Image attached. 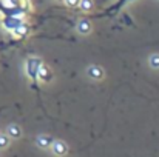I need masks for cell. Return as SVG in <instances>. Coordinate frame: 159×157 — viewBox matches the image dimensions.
I'll use <instances>...</instances> for the list:
<instances>
[{
	"label": "cell",
	"mask_w": 159,
	"mask_h": 157,
	"mask_svg": "<svg viewBox=\"0 0 159 157\" xmlns=\"http://www.w3.org/2000/svg\"><path fill=\"white\" fill-rule=\"evenodd\" d=\"M23 23V19L22 17H14V15H9V17H6L5 20H3V26H5V29H8V31H14L17 26H20Z\"/></svg>",
	"instance_id": "obj_2"
},
{
	"label": "cell",
	"mask_w": 159,
	"mask_h": 157,
	"mask_svg": "<svg viewBox=\"0 0 159 157\" xmlns=\"http://www.w3.org/2000/svg\"><path fill=\"white\" fill-rule=\"evenodd\" d=\"M51 151H53L54 156H65L66 153H68V145L63 142V140H56L51 143Z\"/></svg>",
	"instance_id": "obj_3"
},
{
	"label": "cell",
	"mask_w": 159,
	"mask_h": 157,
	"mask_svg": "<svg viewBox=\"0 0 159 157\" xmlns=\"http://www.w3.org/2000/svg\"><path fill=\"white\" fill-rule=\"evenodd\" d=\"M77 8H80L82 11H91L93 9V0H80Z\"/></svg>",
	"instance_id": "obj_10"
},
{
	"label": "cell",
	"mask_w": 159,
	"mask_h": 157,
	"mask_svg": "<svg viewBox=\"0 0 159 157\" xmlns=\"http://www.w3.org/2000/svg\"><path fill=\"white\" fill-rule=\"evenodd\" d=\"M36 142H37V145H39L40 148H48V146H51L53 139H51L50 136H39Z\"/></svg>",
	"instance_id": "obj_7"
},
{
	"label": "cell",
	"mask_w": 159,
	"mask_h": 157,
	"mask_svg": "<svg viewBox=\"0 0 159 157\" xmlns=\"http://www.w3.org/2000/svg\"><path fill=\"white\" fill-rule=\"evenodd\" d=\"M8 134H9V137L19 139V137L22 136V129H20V126H17V125H9V126H8Z\"/></svg>",
	"instance_id": "obj_9"
},
{
	"label": "cell",
	"mask_w": 159,
	"mask_h": 157,
	"mask_svg": "<svg viewBox=\"0 0 159 157\" xmlns=\"http://www.w3.org/2000/svg\"><path fill=\"white\" fill-rule=\"evenodd\" d=\"M40 65H42V63H40V60H39L37 57L28 59V60H26V74H28L30 79L37 80V71H39Z\"/></svg>",
	"instance_id": "obj_1"
},
{
	"label": "cell",
	"mask_w": 159,
	"mask_h": 157,
	"mask_svg": "<svg viewBox=\"0 0 159 157\" xmlns=\"http://www.w3.org/2000/svg\"><path fill=\"white\" fill-rule=\"evenodd\" d=\"M37 79L40 80V82H50L51 79H53V72H51V69L48 68V66H45V65H40V68H39V71H37Z\"/></svg>",
	"instance_id": "obj_4"
},
{
	"label": "cell",
	"mask_w": 159,
	"mask_h": 157,
	"mask_svg": "<svg viewBox=\"0 0 159 157\" xmlns=\"http://www.w3.org/2000/svg\"><path fill=\"white\" fill-rule=\"evenodd\" d=\"M12 33H14L17 37H25V36H28V33H30V28H28V25L23 22V23H22L20 26H17V28H16Z\"/></svg>",
	"instance_id": "obj_8"
},
{
	"label": "cell",
	"mask_w": 159,
	"mask_h": 157,
	"mask_svg": "<svg viewBox=\"0 0 159 157\" xmlns=\"http://www.w3.org/2000/svg\"><path fill=\"white\" fill-rule=\"evenodd\" d=\"M8 143H9V139H8V136H5V134H0V148H6V146H8Z\"/></svg>",
	"instance_id": "obj_12"
},
{
	"label": "cell",
	"mask_w": 159,
	"mask_h": 157,
	"mask_svg": "<svg viewBox=\"0 0 159 157\" xmlns=\"http://www.w3.org/2000/svg\"><path fill=\"white\" fill-rule=\"evenodd\" d=\"M87 74L91 77V79H94V80H101L102 77H104V69L101 68V66H90L88 69H87Z\"/></svg>",
	"instance_id": "obj_6"
},
{
	"label": "cell",
	"mask_w": 159,
	"mask_h": 157,
	"mask_svg": "<svg viewBox=\"0 0 159 157\" xmlns=\"http://www.w3.org/2000/svg\"><path fill=\"white\" fill-rule=\"evenodd\" d=\"M150 66L152 68H155V69H159V54H153V55H150Z\"/></svg>",
	"instance_id": "obj_11"
},
{
	"label": "cell",
	"mask_w": 159,
	"mask_h": 157,
	"mask_svg": "<svg viewBox=\"0 0 159 157\" xmlns=\"http://www.w3.org/2000/svg\"><path fill=\"white\" fill-rule=\"evenodd\" d=\"M91 22L88 20V19H80L79 22H77V31L80 33V34H90L91 33Z\"/></svg>",
	"instance_id": "obj_5"
},
{
	"label": "cell",
	"mask_w": 159,
	"mask_h": 157,
	"mask_svg": "<svg viewBox=\"0 0 159 157\" xmlns=\"http://www.w3.org/2000/svg\"><path fill=\"white\" fill-rule=\"evenodd\" d=\"M79 2H80V0H63V3H65L68 8H77V6H79Z\"/></svg>",
	"instance_id": "obj_13"
}]
</instances>
